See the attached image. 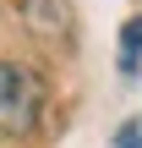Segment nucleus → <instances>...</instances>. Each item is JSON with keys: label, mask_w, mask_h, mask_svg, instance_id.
Returning a JSON list of instances; mask_svg holds the SVG:
<instances>
[{"label": "nucleus", "mask_w": 142, "mask_h": 148, "mask_svg": "<svg viewBox=\"0 0 142 148\" xmlns=\"http://www.w3.org/2000/svg\"><path fill=\"white\" fill-rule=\"evenodd\" d=\"M137 71H142V11L126 16L120 27V77H137Z\"/></svg>", "instance_id": "7ed1b4c3"}, {"label": "nucleus", "mask_w": 142, "mask_h": 148, "mask_svg": "<svg viewBox=\"0 0 142 148\" xmlns=\"http://www.w3.org/2000/svg\"><path fill=\"white\" fill-rule=\"evenodd\" d=\"M115 148H142V126L137 121H126V126L115 132Z\"/></svg>", "instance_id": "20e7f679"}, {"label": "nucleus", "mask_w": 142, "mask_h": 148, "mask_svg": "<svg viewBox=\"0 0 142 148\" xmlns=\"http://www.w3.org/2000/svg\"><path fill=\"white\" fill-rule=\"evenodd\" d=\"M22 22L44 38H60V33H71V5L66 0H22Z\"/></svg>", "instance_id": "f03ea898"}, {"label": "nucleus", "mask_w": 142, "mask_h": 148, "mask_svg": "<svg viewBox=\"0 0 142 148\" xmlns=\"http://www.w3.org/2000/svg\"><path fill=\"white\" fill-rule=\"evenodd\" d=\"M44 110H49L44 77L16 66V60H0V132L5 137H33L44 126Z\"/></svg>", "instance_id": "f257e3e1"}]
</instances>
